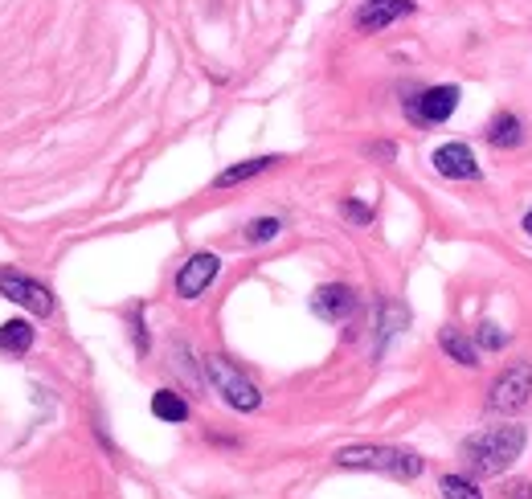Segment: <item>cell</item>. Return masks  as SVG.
Here are the masks:
<instances>
[{"label": "cell", "instance_id": "cell-2", "mask_svg": "<svg viewBox=\"0 0 532 499\" xmlns=\"http://www.w3.org/2000/svg\"><path fill=\"white\" fill-rule=\"evenodd\" d=\"M336 467L344 471H377L397 483H414L426 471V459L402 446H377V442H352L336 450Z\"/></svg>", "mask_w": 532, "mask_h": 499}, {"label": "cell", "instance_id": "cell-18", "mask_svg": "<svg viewBox=\"0 0 532 499\" xmlns=\"http://www.w3.org/2000/svg\"><path fill=\"white\" fill-rule=\"evenodd\" d=\"M475 344H479V352H500V348H508V332L500 328V324H479V332H475Z\"/></svg>", "mask_w": 532, "mask_h": 499}, {"label": "cell", "instance_id": "cell-3", "mask_svg": "<svg viewBox=\"0 0 532 499\" xmlns=\"http://www.w3.org/2000/svg\"><path fill=\"white\" fill-rule=\"evenodd\" d=\"M205 377H209V385L221 393V401H226L230 410H238V414H254L258 405H262L258 385H254L238 365H230L226 356H205Z\"/></svg>", "mask_w": 532, "mask_h": 499}, {"label": "cell", "instance_id": "cell-10", "mask_svg": "<svg viewBox=\"0 0 532 499\" xmlns=\"http://www.w3.org/2000/svg\"><path fill=\"white\" fill-rule=\"evenodd\" d=\"M434 172L447 176V180H475L479 176V164H475V156H471L467 144H442L434 152Z\"/></svg>", "mask_w": 532, "mask_h": 499}, {"label": "cell", "instance_id": "cell-7", "mask_svg": "<svg viewBox=\"0 0 532 499\" xmlns=\"http://www.w3.org/2000/svg\"><path fill=\"white\" fill-rule=\"evenodd\" d=\"M221 275V258L217 254H209V250H201V254H193L181 270H176V299H201L205 291H209V283Z\"/></svg>", "mask_w": 532, "mask_h": 499}, {"label": "cell", "instance_id": "cell-9", "mask_svg": "<svg viewBox=\"0 0 532 499\" xmlns=\"http://www.w3.org/2000/svg\"><path fill=\"white\" fill-rule=\"evenodd\" d=\"M414 13V0H365V5L357 9V29L361 33H377L393 21H402Z\"/></svg>", "mask_w": 532, "mask_h": 499}, {"label": "cell", "instance_id": "cell-20", "mask_svg": "<svg viewBox=\"0 0 532 499\" xmlns=\"http://www.w3.org/2000/svg\"><path fill=\"white\" fill-rule=\"evenodd\" d=\"M131 336H136V352H148V328H144V307H131Z\"/></svg>", "mask_w": 532, "mask_h": 499}, {"label": "cell", "instance_id": "cell-17", "mask_svg": "<svg viewBox=\"0 0 532 499\" xmlns=\"http://www.w3.org/2000/svg\"><path fill=\"white\" fill-rule=\"evenodd\" d=\"M279 234H283V221L279 217H254L246 225V242L250 246H266V242H275Z\"/></svg>", "mask_w": 532, "mask_h": 499}, {"label": "cell", "instance_id": "cell-4", "mask_svg": "<svg viewBox=\"0 0 532 499\" xmlns=\"http://www.w3.org/2000/svg\"><path fill=\"white\" fill-rule=\"evenodd\" d=\"M528 401H532V360H512V365L492 381V389H487V410L512 418Z\"/></svg>", "mask_w": 532, "mask_h": 499}, {"label": "cell", "instance_id": "cell-14", "mask_svg": "<svg viewBox=\"0 0 532 499\" xmlns=\"http://www.w3.org/2000/svg\"><path fill=\"white\" fill-rule=\"evenodd\" d=\"M438 348L447 352L455 365H463V369H475V365H479V348H475L463 332H455V328H442V332H438Z\"/></svg>", "mask_w": 532, "mask_h": 499}, {"label": "cell", "instance_id": "cell-12", "mask_svg": "<svg viewBox=\"0 0 532 499\" xmlns=\"http://www.w3.org/2000/svg\"><path fill=\"white\" fill-rule=\"evenodd\" d=\"M275 164H283V156H254V160H242V164H234V168H226V172H217L213 189H234V185H242V180H254V176H262V172H271Z\"/></svg>", "mask_w": 532, "mask_h": 499}, {"label": "cell", "instance_id": "cell-23", "mask_svg": "<svg viewBox=\"0 0 532 499\" xmlns=\"http://www.w3.org/2000/svg\"><path fill=\"white\" fill-rule=\"evenodd\" d=\"M524 234H528V238H532V209H528V213H524Z\"/></svg>", "mask_w": 532, "mask_h": 499}, {"label": "cell", "instance_id": "cell-22", "mask_svg": "<svg viewBox=\"0 0 532 499\" xmlns=\"http://www.w3.org/2000/svg\"><path fill=\"white\" fill-rule=\"evenodd\" d=\"M393 144H369V156H385V160H393Z\"/></svg>", "mask_w": 532, "mask_h": 499}, {"label": "cell", "instance_id": "cell-1", "mask_svg": "<svg viewBox=\"0 0 532 499\" xmlns=\"http://www.w3.org/2000/svg\"><path fill=\"white\" fill-rule=\"evenodd\" d=\"M524 442H528V426L520 422H508V426H487V430H475L463 438L459 446V459H463V471L471 479H492V475H504L520 455H524Z\"/></svg>", "mask_w": 532, "mask_h": 499}, {"label": "cell", "instance_id": "cell-6", "mask_svg": "<svg viewBox=\"0 0 532 499\" xmlns=\"http://www.w3.org/2000/svg\"><path fill=\"white\" fill-rule=\"evenodd\" d=\"M459 99H463L459 86H430V90H422V95H414L406 103V115L418 127H438V123H447L459 111Z\"/></svg>", "mask_w": 532, "mask_h": 499}, {"label": "cell", "instance_id": "cell-21", "mask_svg": "<svg viewBox=\"0 0 532 499\" xmlns=\"http://www.w3.org/2000/svg\"><path fill=\"white\" fill-rule=\"evenodd\" d=\"M508 499H532V487L520 479V483H512V487H508Z\"/></svg>", "mask_w": 532, "mask_h": 499}, {"label": "cell", "instance_id": "cell-19", "mask_svg": "<svg viewBox=\"0 0 532 499\" xmlns=\"http://www.w3.org/2000/svg\"><path fill=\"white\" fill-rule=\"evenodd\" d=\"M340 213H344L352 225H369V221H373V209H369L365 201H352V197L340 205Z\"/></svg>", "mask_w": 532, "mask_h": 499}, {"label": "cell", "instance_id": "cell-16", "mask_svg": "<svg viewBox=\"0 0 532 499\" xmlns=\"http://www.w3.org/2000/svg\"><path fill=\"white\" fill-rule=\"evenodd\" d=\"M438 495L442 499H483L479 483L471 475H442L438 479Z\"/></svg>", "mask_w": 532, "mask_h": 499}, {"label": "cell", "instance_id": "cell-11", "mask_svg": "<svg viewBox=\"0 0 532 499\" xmlns=\"http://www.w3.org/2000/svg\"><path fill=\"white\" fill-rule=\"evenodd\" d=\"M483 140L492 144L496 152H512V148L524 144V123H520L512 111H500V115H492V123H487Z\"/></svg>", "mask_w": 532, "mask_h": 499}, {"label": "cell", "instance_id": "cell-15", "mask_svg": "<svg viewBox=\"0 0 532 499\" xmlns=\"http://www.w3.org/2000/svg\"><path fill=\"white\" fill-rule=\"evenodd\" d=\"M152 414L160 418V422H189V401H185V393H176V389H156L152 393Z\"/></svg>", "mask_w": 532, "mask_h": 499}, {"label": "cell", "instance_id": "cell-13", "mask_svg": "<svg viewBox=\"0 0 532 499\" xmlns=\"http://www.w3.org/2000/svg\"><path fill=\"white\" fill-rule=\"evenodd\" d=\"M37 332L29 320H21V315H13L9 324H0V352H13V356H25L33 348Z\"/></svg>", "mask_w": 532, "mask_h": 499}, {"label": "cell", "instance_id": "cell-8", "mask_svg": "<svg viewBox=\"0 0 532 499\" xmlns=\"http://www.w3.org/2000/svg\"><path fill=\"white\" fill-rule=\"evenodd\" d=\"M312 311L324 324H344V320H352V311H357V291L348 283H324L312 295Z\"/></svg>", "mask_w": 532, "mask_h": 499}, {"label": "cell", "instance_id": "cell-5", "mask_svg": "<svg viewBox=\"0 0 532 499\" xmlns=\"http://www.w3.org/2000/svg\"><path fill=\"white\" fill-rule=\"evenodd\" d=\"M0 295L13 299L17 307L33 311V315H54V291L46 283L29 279L25 270H13V266H0Z\"/></svg>", "mask_w": 532, "mask_h": 499}]
</instances>
